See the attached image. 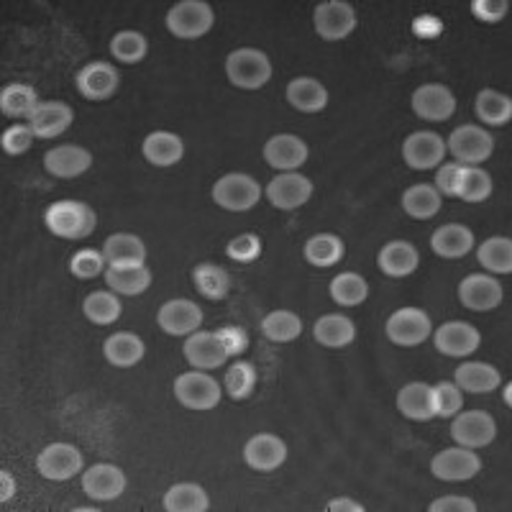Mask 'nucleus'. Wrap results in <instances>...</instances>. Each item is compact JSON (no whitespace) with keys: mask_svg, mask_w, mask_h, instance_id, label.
I'll return each instance as SVG.
<instances>
[{"mask_svg":"<svg viewBox=\"0 0 512 512\" xmlns=\"http://www.w3.org/2000/svg\"><path fill=\"white\" fill-rule=\"evenodd\" d=\"M216 336L221 338L223 349L228 351V356H241L249 349V336H246L244 328L239 326H223L218 328Z\"/></svg>","mask_w":512,"mask_h":512,"instance_id":"nucleus-53","label":"nucleus"},{"mask_svg":"<svg viewBox=\"0 0 512 512\" xmlns=\"http://www.w3.org/2000/svg\"><path fill=\"white\" fill-rule=\"evenodd\" d=\"M431 472L441 482H469L482 472V461L472 448H443L441 454L433 456Z\"/></svg>","mask_w":512,"mask_h":512,"instance_id":"nucleus-12","label":"nucleus"},{"mask_svg":"<svg viewBox=\"0 0 512 512\" xmlns=\"http://www.w3.org/2000/svg\"><path fill=\"white\" fill-rule=\"evenodd\" d=\"M226 75L233 88L259 90L272 80V62L262 49L241 47L226 57Z\"/></svg>","mask_w":512,"mask_h":512,"instance_id":"nucleus-2","label":"nucleus"},{"mask_svg":"<svg viewBox=\"0 0 512 512\" xmlns=\"http://www.w3.org/2000/svg\"><path fill=\"white\" fill-rule=\"evenodd\" d=\"M118 85H121V75L108 62H90L75 75L77 93L85 100H95V103L113 98Z\"/></svg>","mask_w":512,"mask_h":512,"instance_id":"nucleus-15","label":"nucleus"},{"mask_svg":"<svg viewBox=\"0 0 512 512\" xmlns=\"http://www.w3.org/2000/svg\"><path fill=\"white\" fill-rule=\"evenodd\" d=\"M105 282L116 295L136 297L152 285V269L146 264H141V267H108L105 269Z\"/></svg>","mask_w":512,"mask_h":512,"instance_id":"nucleus-37","label":"nucleus"},{"mask_svg":"<svg viewBox=\"0 0 512 512\" xmlns=\"http://www.w3.org/2000/svg\"><path fill=\"white\" fill-rule=\"evenodd\" d=\"M446 157V141L436 131H415L402 141V159L413 169H436Z\"/></svg>","mask_w":512,"mask_h":512,"instance_id":"nucleus-20","label":"nucleus"},{"mask_svg":"<svg viewBox=\"0 0 512 512\" xmlns=\"http://www.w3.org/2000/svg\"><path fill=\"white\" fill-rule=\"evenodd\" d=\"M369 285L367 280L356 272H344L333 277L331 282V300L344 308H356L367 300Z\"/></svg>","mask_w":512,"mask_h":512,"instance_id":"nucleus-44","label":"nucleus"},{"mask_svg":"<svg viewBox=\"0 0 512 512\" xmlns=\"http://www.w3.org/2000/svg\"><path fill=\"white\" fill-rule=\"evenodd\" d=\"M431 336L438 354L451 356V359H466L482 344V336H479L477 328L472 323H464V320H448L441 328H436Z\"/></svg>","mask_w":512,"mask_h":512,"instance_id":"nucleus-11","label":"nucleus"},{"mask_svg":"<svg viewBox=\"0 0 512 512\" xmlns=\"http://www.w3.org/2000/svg\"><path fill=\"white\" fill-rule=\"evenodd\" d=\"M264 198L277 210L303 208L313 198V180L297 172H282L264 187Z\"/></svg>","mask_w":512,"mask_h":512,"instance_id":"nucleus-14","label":"nucleus"},{"mask_svg":"<svg viewBox=\"0 0 512 512\" xmlns=\"http://www.w3.org/2000/svg\"><path fill=\"white\" fill-rule=\"evenodd\" d=\"M262 333L272 344H290L303 333V320L292 310H272L262 320Z\"/></svg>","mask_w":512,"mask_h":512,"instance_id":"nucleus-43","label":"nucleus"},{"mask_svg":"<svg viewBox=\"0 0 512 512\" xmlns=\"http://www.w3.org/2000/svg\"><path fill=\"white\" fill-rule=\"evenodd\" d=\"M162 507L167 512H208L210 497L200 484L180 482L164 492Z\"/></svg>","mask_w":512,"mask_h":512,"instance_id":"nucleus-36","label":"nucleus"},{"mask_svg":"<svg viewBox=\"0 0 512 512\" xmlns=\"http://www.w3.org/2000/svg\"><path fill=\"white\" fill-rule=\"evenodd\" d=\"M256 387V367L251 361H236L226 372V390L233 400H246Z\"/></svg>","mask_w":512,"mask_h":512,"instance_id":"nucleus-47","label":"nucleus"},{"mask_svg":"<svg viewBox=\"0 0 512 512\" xmlns=\"http://www.w3.org/2000/svg\"><path fill=\"white\" fill-rule=\"evenodd\" d=\"M451 438L456 446L464 448H487L489 443L497 438V423L495 418L484 410H466V413H456L454 423H451Z\"/></svg>","mask_w":512,"mask_h":512,"instance_id":"nucleus-10","label":"nucleus"},{"mask_svg":"<svg viewBox=\"0 0 512 512\" xmlns=\"http://www.w3.org/2000/svg\"><path fill=\"white\" fill-rule=\"evenodd\" d=\"M474 111H477L479 121H482L484 126H492V128L507 126L512 118V100L507 98L505 93H500V90L484 88L482 93L477 95Z\"/></svg>","mask_w":512,"mask_h":512,"instance_id":"nucleus-39","label":"nucleus"},{"mask_svg":"<svg viewBox=\"0 0 512 512\" xmlns=\"http://www.w3.org/2000/svg\"><path fill=\"white\" fill-rule=\"evenodd\" d=\"M121 300H118L116 292H108V290H98V292H90L85 297V303H82V313L90 323L95 326H111L121 318Z\"/></svg>","mask_w":512,"mask_h":512,"instance_id":"nucleus-42","label":"nucleus"},{"mask_svg":"<svg viewBox=\"0 0 512 512\" xmlns=\"http://www.w3.org/2000/svg\"><path fill=\"white\" fill-rule=\"evenodd\" d=\"M244 461L254 472H277L287 461V443L274 433H256L246 441Z\"/></svg>","mask_w":512,"mask_h":512,"instance_id":"nucleus-19","label":"nucleus"},{"mask_svg":"<svg viewBox=\"0 0 512 512\" xmlns=\"http://www.w3.org/2000/svg\"><path fill=\"white\" fill-rule=\"evenodd\" d=\"M216 24V11L205 0H180L167 11V29L177 39H203Z\"/></svg>","mask_w":512,"mask_h":512,"instance_id":"nucleus-4","label":"nucleus"},{"mask_svg":"<svg viewBox=\"0 0 512 512\" xmlns=\"http://www.w3.org/2000/svg\"><path fill=\"white\" fill-rule=\"evenodd\" d=\"M477 262L489 274H510L512 272V241L507 236H489L479 244Z\"/></svg>","mask_w":512,"mask_h":512,"instance_id":"nucleus-40","label":"nucleus"},{"mask_svg":"<svg viewBox=\"0 0 512 512\" xmlns=\"http://www.w3.org/2000/svg\"><path fill=\"white\" fill-rule=\"evenodd\" d=\"M192 282H195V290L208 300H223L231 292V277L226 269L213 262H203L192 269Z\"/></svg>","mask_w":512,"mask_h":512,"instance_id":"nucleus-41","label":"nucleus"},{"mask_svg":"<svg viewBox=\"0 0 512 512\" xmlns=\"http://www.w3.org/2000/svg\"><path fill=\"white\" fill-rule=\"evenodd\" d=\"M36 469L49 482H67L85 469V459H82L80 448L72 443H49L36 456Z\"/></svg>","mask_w":512,"mask_h":512,"instance_id":"nucleus-9","label":"nucleus"},{"mask_svg":"<svg viewBox=\"0 0 512 512\" xmlns=\"http://www.w3.org/2000/svg\"><path fill=\"white\" fill-rule=\"evenodd\" d=\"M75 121V111L64 100H41L34 116L29 118V126L36 139H57Z\"/></svg>","mask_w":512,"mask_h":512,"instance_id":"nucleus-24","label":"nucleus"},{"mask_svg":"<svg viewBox=\"0 0 512 512\" xmlns=\"http://www.w3.org/2000/svg\"><path fill=\"white\" fill-rule=\"evenodd\" d=\"M182 354L190 361L192 369H200V372H210V369L223 367L231 356L223 349L221 338L210 331H195L185 338L182 344Z\"/></svg>","mask_w":512,"mask_h":512,"instance_id":"nucleus-18","label":"nucleus"},{"mask_svg":"<svg viewBox=\"0 0 512 512\" xmlns=\"http://www.w3.org/2000/svg\"><path fill=\"white\" fill-rule=\"evenodd\" d=\"M105 269H108V262H105L103 251L80 249L70 259V272L77 280H93V277H100Z\"/></svg>","mask_w":512,"mask_h":512,"instance_id":"nucleus-49","label":"nucleus"},{"mask_svg":"<svg viewBox=\"0 0 512 512\" xmlns=\"http://www.w3.org/2000/svg\"><path fill=\"white\" fill-rule=\"evenodd\" d=\"M441 205V192L433 185H425V182L408 187V190L402 192V210H405L410 218H415V221H431L433 216L441 213Z\"/></svg>","mask_w":512,"mask_h":512,"instance_id":"nucleus-35","label":"nucleus"},{"mask_svg":"<svg viewBox=\"0 0 512 512\" xmlns=\"http://www.w3.org/2000/svg\"><path fill=\"white\" fill-rule=\"evenodd\" d=\"M492 195V177L482 167H464L456 187V198L464 203H484Z\"/></svg>","mask_w":512,"mask_h":512,"instance_id":"nucleus-45","label":"nucleus"},{"mask_svg":"<svg viewBox=\"0 0 512 512\" xmlns=\"http://www.w3.org/2000/svg\"><path fill=\"white\" fill-rule=\"evenodd\" d=\"M175 397L182 408L195 410V413H205V410L218 408L221 402V384L210 374L192 369V372L180 374L175 379Z\"/></svg>","mask_w":512,"mask_h":512,"instance_id":"nucleus-6","label":"nucleus"},{"mask_svg":"<svg viewBox=\"0 0 512 512\" xmlns=\"http://www.w3.org/2000/svg\"><path fill=\"white\" fill-rule=\"evenodd\" d=\"M149 52V41L139 31H118L111 39V54L121 64H139Z\"/></svg>","mask_w":512,"mask_h":512,"instance_id":"nucleus-46","label":"nucleus"},{"mask_svg":"<svg viewBox=\"0 0 512 512\" xmlns=\"http://www.w3.org/2000/svg\"><path fill=\"white\" fill-rule=\"evenodd\" d=\"M287 103L300 113H320L328 105V90L315 77H295L285 90Z\"/></svg>","mask_w":512,"mask_h":512,"instance_id":"nucleus-30","label":"nucleus"},{"mask_svg":"<svg viewBox=\"0 0 512 512\" xmlns=\"http://www.w3.org/2000/svg\"><path fill=\"white\" fill-rule=\"evenodd\" d=\"M384 333L395 346H420L433 333V320L420 308H400L387 318Z\"/></svg>","mask_w":512,"mask_h":512,"instance_id":"nucleus-8","label":"nucleus"},{"mask_svg":"<svg viewBox=\"0 0 512 512\" xmlns=\"http://www.w3.org/2000/svg\"><path fill=\"white\" fill-rule=\"evenodd\" d=\"M431 512H477V505H474L472 497H461V495H446L438 497L428 505Z\"/></svg>","mask_w":512,"mask_h":512,"instance_id":"nucleus-55","label":"nucleus"},{"mask_svg":"<svg viewBox=\"0 0 512 512\" xmlns=\"http://www.w3.org/2000/svg\"><path fill=\"white\" fill-rule=\"evenodd\" d=\"M413 111L423 121L443 123L456 113V95L441 82H428L413 93Z\"/></svg>","mask_w":512,"mask_h":512,"instance_id":"nucleus-17","label":"nucleus"},{"mask_svg":"<svg viewBox=\"0 0 512 512\" xmlns=\"http://www.w3.org/2000/svg\"><path fill=\"white\" fill-rule=\"evenodd\" d=\"M157 323L167 336H190L203 326V310L192 300L177 297V300H167L159 308Z\"/></svg>","mask_w":512,"mask_h":512,"instance_id":"nucleus-21","label":"nucleus"},{"mask_svg":"<svg viewBox=\"0 0 512 512\" xmlns=\"http://www.w3.org/2000/svg\"><path fill=\"white\" fill-rule=\"evenodd\" d=\"M313 336L320 346H328V349H344V346L354 344L356 323L349 318V315L328 313L323 315V318L315 320Z\"/></svg>","mask_w":512,"mask_h":512,"instance_id":"nucleus-31","label":"nucleus"},{"mask_svg":"<svg viewBox=\"0 0 512 512\" xmlns=\"http://www.w3.org/2000/svg\"><path fill=\"white\" fill-rule=\"evenodd\" d=\"M431 249L441 259H461L474 249V233L461 223H446L433 231Z\"/></svg>","mask_w":512,"mask_h":512,"instance_id":"nucleus-32","label":"nucleus"},{"mask_svg":"<svg viewBox=\"0 0 512 512\" xmlns=\"http://www.w3.org/2000/svg\"><path fill=\"white\" fill-rule=\"evenodd\" d=\"M141 154L149 164L159 169H167V167H175L177 162H182L185 157V144L177 134L172 131H154L144 139L141 144Z\"/></svg>","mask_w":512,"mask_h":512,"instance_id":"nucleus-28","label":"nucleus"},{"mask_svg":"<svg viewBox=\"0 0 512 512\" xmlns=\"http://www.w3.org/2000/svg\"><path fill=\"white\" fill-rule=\"evenodd\" d=\"M459 300L464 308L474 313H487V310L500 308L505 300L502 282L492 274H469L459 285Z\"/></svg>","mask_w":512,"mask_h":512,"instance_id":"nucleus-13","label":"nucleus"},{"mask_svg":"<svg viewBox=\"0 0 512 512\" xmlns=\"http://www.w3.org/2000/svg\"><path fill=\"white\" fill-rule=\"evenodd\" d=\"M264 162L280 172H297L308 162V144L295 134H277L264 144Z\"/></svg>","mask_w":512,"mask_h":512,"instance_id":"nucleus-23","label":"nucleus"},{"mask_svg":"<svg viewBox=\"0 0 512 512\" xmlns=\"http://www.w3.org/2000/svg\"><path fill=\"white\" fill-rule=\"evenodd\" d=\"M44 223L52 231V236L77 241L88 239L90 233L95 231L98 216H95V210L88 203H80V200H57L44 213Z\"/></svg>","mask_w":512,"mask_h":512,"instance_id":"nucleus-1","label":"nucleus"},{"mask_svg":"<svg viewBox=\"0 0 512 512\" xmlns=\"http://www.w3.org/2000/svg\"><path fill=\"white\" fill-rule=\"evenodd\" d=\"M34 131H31L29 123H16V126L6 128L3 136H0V146H3V152L11 154V157H21L31 149L34 144Z\"/></svg>","mask_w":512,"mask_h":512,"instance_id":"nucleus-50","label":"nucleus"},{"mask_svg":"<svg viewBox=\"0 0 512 512\" xmlns=\"http://www.w3.org/2000/svg\"><path fill=\"white\" fill-rule=\"evenodd\" d=\"M3 482H6V492H3V502H6L8 495H13V477H8L6 469H3Z\"/></svg>","mask_w":512,"mask_h":512,"instance_id":"nucleus-57","label":"nucleus"},{"mask_svg":"<svg viewBox=\"0 0 512 512\" xmlns=\"http://www.w3.org/2000/svg\"><path fill=\"white\" fill-rule=\"evenodd\" d=\"M397 410L415 423H428L436 418V405H433V384L410 382L397 392Z\"/></svg>","mask_w":512,"mask_h":512,"instance_id":"nucleus-26","label":"nucleus"},{"mask_svg":"<svg viewBox=\"0 0 512 512\" xmlns=\"http://www.w3.org/2000/svg\"><path fill=\"white\" fill-rule=\"evenodd\" d=\"M461 169H464V164H459V162L441 164V169H438V175H436V185L433 187H436L441 195H446V198H456V187H459Z\"/></svg>","mask_w":512,"mask_h":512,"instance_id":"nucleus-54","label":"nucleus"},{"mask_svg":"<svg viewBox=\"0 0 512 512\" xmlns=\"http://www.w3.org/2000/svg\"><path fill=\"white\" fill-rule=\"evenodd\" d=\"M108 267H141L146 264V244L134 233H113L103 244Z\"/></svg>","mask_w":512,"mask_h":512,"instance_id":"nucleus-29","label":"nucleus"},{"mask_svg":"<svg viewBox=\"0 0 512 512\" xmlns=\"http://www.w3.org/2000/svg\"><path fill=\"white\" fill-rule=\"evenodd\" d=\"M328 512H336V510H351V512H364V505H359V502L349 500V497H336V500H331L326 505Z\"/></svg>","mask_w":512,"mask_h":512,"instance_id":"nucleus-56","label":"nucleus"},{"mask_svg":"<svg viewBox=\"0 0 512 512\" xmlns=\"http://www.w3.org/2000/svg\"><path fill=\"white\" fill-rule=\"evenodd\" d=\"M39 103V93L31 85H24V82H11V85L0 90V113L8 118H16V121H24V118L29 121L36 108H39Z\"/></svg>","mask_w":512,"mask_h":512,"instance_id":"nucleus-34","label":"nucleus"},{"mask_svg":"<svg viewBox=\"0 0 512 512\" xmlns=\"http://www.w3.org/2000/svg\"><path fill=\"white\" fill-rule=\"evenodd\" d=\"M44 167H47L49 175L59 177V180H75L93 167V154L85 146L77 144L54 146L44 154Z\"/></svg>","mask_w":512,"mask_h":512,"instance_id":"nucleus-22","label":"nucleus"},{"mask_svg":"<svg viewBox=\"0 0 512 512\" xmlns=\"http://www.w3.org/2000/svg\"><path fill=\"white\" fill-rule=\"evenodd\" d=\"M510 3L507 0H472V13L482 24H500L507 16Z\"/></svg>","mask_w":512,"mask_h":512,"instance_id":"nucleus-52","label":"nucleus"},{"mask_svg":"<svg viewBox=\"0 0 512 512\" xmlns=\"http://www.w3.org/2000/svg\"><path fill=\"white\" fill-rule=\"evenodd\" d=\"M82 492L93 502H113L126 492V474L116 464H93L82 472Z\"/></svg>","mask_w":512,"mask_h":512,"instance_id":"nucleus-16","label":"nucleus"},{"mask_svg":"<svg viewBox=\"0 0 512 512\" xmlns=\"http://www.w3.org/2000/svg\"><path fill=\"white\" fill-rule=\"evenodd\" d=\"M359 24L354 6L346 0H323L313 11V26L320 39L341 41L351 36Z\"/></svg>","mask_w":512,"mask_h":512,"instance_id":"nucleus-7","label":"nucleus"},{"mask_svg":"<svg viewBox=\"0 0 512 512\" xmlns=\"http://www.w3.org/2000/svg\"><path fill=\"white\" fill-rule=\"evenodd\" d=\"M103 354L108 359V364L118 369H128L136 367L146 354V344L141 341L136 333L131 331H118L113 333L111 338H105L103 344Z\"/></svg>","mask_w":512,"mask_h":512,"instance_id":"nucleus-33","label":"nucleus"},{"mask_svg":"<svg viewBox=\"0 0 512 512\" xmlns=\"http://www.w3.org/2000/svg\"><path fill=\"white\" fill-rule=\"evenodd\" d=\"M377 264L379 272L392 277V280H400V277H410L418 269L420 254L410 241H390L379 251Z\"/></svg>","mask_w":512,"mask_h":512,"instance_id":"nucleus-27","label":"nucleus"},{"mask_svg":"<svg viewBox=\"0 0 512 512\" xmlns=\"http://www.w3.org/2000/svg\"><path fill=\"white\" fill-rule=\"evenodd\" d=\"M454 382L461 392H472V395H487L495 392L502 384L500 369L484 361H464L454 372Z\"/></svg>","mask_w":512,"mask_h":512,"instance_id":"nucleus-25","label":"nucleus"},{"mask_svg":"<svg viewBox=\"0 0 512 512\" xmlns=\"http://www.w3.org/2000/svg\"><path fill=\"white\" fill-rule=\"evenodd\" d=\"M446 152L464 167H482L495 152V136L489 134L487 128L464 123L448 136Z\"/></svg>","mask_w":512,"mask_h":512,"instance_id":"nucleus-3","label":"nucleus"},{"mask_svg":"<svg viewBox=\"0 0 512 512\" xmlns=\"http://www.w3.org/2000/svg\"><path fill=\"white\" fill-rule=\"evenodd\" d=\"M344 241L338 239L336 233H318V236H310L303 246V256L308 259V264L318 269H328L333 264H338L344 259Z\"/></svg>","mask_w":512,"mask_h":512,"instance_id":"nucleus-38","label":"nucleus"},{"mask_svg":"<svg viewBox=\"0 0 512 512\" xmlns=\"http://www.w3.org/2000/svg\"><path fill=\"white\" fill-rule=\"evenodd\" d=\"M226 256L239 264H251L262 256V239L256 233H241L226 246Z\"/></svg>","mask_w":512,"mask_h":512,"instance_id":"nucleus-51","label":"nucleus"},{"mask_svg":"<svg viewBox=\"0 0 512 512\" xmlns=\"http://www.w3.org/2000/svg\"><path fill=\"white\" fill-rule=\"evenodd\" d=\"M262 195V185L251 175H244V172H228V175L218 177L216 185H213V200H216V205L223 210H231V213L251 210L262 200Z\"/></svg>","mask_w":512,"mask_h":512,"instance_id":"nucleus-5","label":"nucleus"},{"mask_svg":"<svg viewBox=\"0 0 512 512\" xmlns=\"http://www.w3.org/2000/svg\"><path fill=\"white\" fill-rule=\"evenodd\" d=\"M433 405H436V418H454L456 413H461L464 395L456 382H438L433 384Z\"/></svg>","mask_w":512,"mask_h":512,"instance_id":"nucleus-48","label":"nucleus"}]
</instances>
